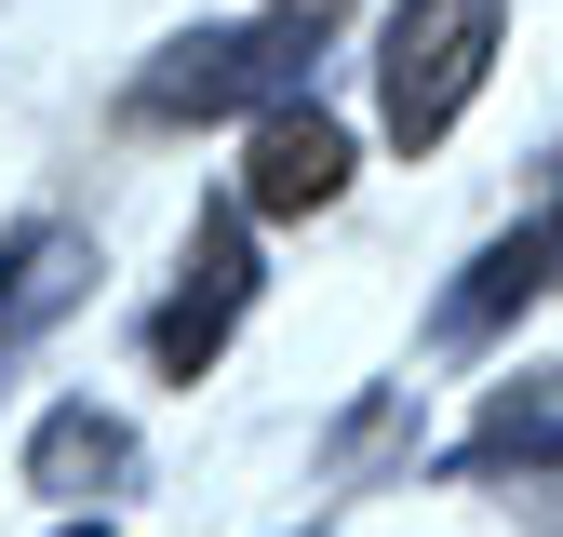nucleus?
Masks as SVG:
<instances>
[{
	"instance_id": "1a4fd4ad",
	"label": "nucleus",
	"mask_w": 563,
	"mask_h": 537,
	"mask_svg": "<svg viewBox=\"0 0 563 537\" xmlns=\"http://www.w3.org/2000/svg\"><path fill=\"white\" fill-rule=\"evenodd\" d=\"M67 537H108V524H67Z\"/></svg>"
},
{
	"instance_id": "423d86ee",
	"label": "nucleus",
	"mask_w": 563,
	"mask_h": 537,
	"mask_svg": "<svg viewBox=\"0 0 563 537\" xmlns=\"http://www.w3.org/2000/svg\"><path fill=\"white\" fill-rule=\"evenodd\" d=\"M550 283H563V229H550V216H523L510 242H483V268L443 296V350H483V336H497L523 296H550Z\"/></svg>"
},
{
	"instance_id": "0eeeda50",
	"label": "nucleus",
	"mask_w": 563,
	"mask_h": 537,
	"mask_svg": "<svg viewBox=\"0 0 563 537\" xmlns=\"http://www.w3.org/2000/svg\"><path fill=\"white\" fill-rule=\"evenodd\" d=\"M27 484L41 497H121L134 484V430L108 417V403H54V417L27 430Z\"/></svg>"
},
{
	"instance_id": "20e7f679",
	"label": "nucleus",
	"mask_w": 563,
	"mask_h": 537,
	"mask_svg": "<svg viewBox=\"0 0 563 537\" xmlns=\"http://www.w3.org/2000/svg\"><path fill=\"white\" fill-rule=\"evenodd\" d=\"M335 188H349V134H335V108L282 95V108L255 121V162H242V216H322Z\"/></svg>"
},
{
	"instance_id": "6e6552de",
	"label": "nucleus",
	"mask_w": 563,
	"mask_h": 537,
	"mask_svg": "<svg viewBox=\"0 0 563 537\" xmlns=\"http://www.w3.org/2000/svg\"><path fill=\"white\" fill-rule=\"evenodd\" d=\"M537 216H550V229H563V175H550V201H537Z\"/></svg>"
},
{
	"instance_id": "7ed1b4c3",
	"label": "nucleus",
	"mask_w": 563,
	"mask_h": 537,
	"mask_svg": "<svg viewBox=\"0 0 563 537\" xmlns=\"http://www.w3.org/2000/svg\"><path fill=\"white\" fill-rule=\"evenodd\" d=\"M242 296H255V242H242V216H201V229H188V283L148 309V363H162V376H201V363L229 350Z\"/></svg>"
},
{
	"instance_id": "f257e3e1",
	"label": "nucleus",
	"mask_w": 563,
	"mask_h": 537,
	"mask_svg": "<svg viewBox=\"0 0 563 537\" xmlns=\"http://www.w3.org/2000/svg\"><path fill=\"white\" fill-rule=\"evenodd\" d=\"M309 54H322V28H296V14L188 28V41H162L148 67H134V121H229V108H282V95L309 81Z\"/></svg>"
},
{
	"instance_id": "39448f33",
	"label": "nucleus",
	"mask_w": 563,
	"mask_h": 537,
	"mask_svg": "<svg viewBox=\"0 0 563 537\" xmlns=\"http://www.w3.org/2000/svg\"><path fill=\"white\" fill-rule=\"evenodd\" d=\"M81 296H95V242L81 229H14V242H0V376H14L27 336L67 322Z\"/></svg>"
},
{
	"instance_id": "f03ea898",
	"label": "nucleus",
	"mask_w": 563,
	"mask_h": 537,
	"mask_svg": "<svg viewBox=\"0 0 563 537\" xmlns=\"http://www.w3.org/2000/svg\"><path fill=\"white\" fill-rule=\"evenodd\" d=\"M510 41V0H402L389 14V54H376V108L402 149H443L456 108L483 95V67Z\"/></svg>"
}]
</instances>
